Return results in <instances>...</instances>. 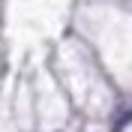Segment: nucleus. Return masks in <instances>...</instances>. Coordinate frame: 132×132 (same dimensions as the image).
I'll return each mask as SVG.
<instances>
[{
    "instance_id": "1",
    "label": "nucleus",
    "mask_w": 132,
    "mask_h": 132,
    "mask_svg": "<svg viewBox=\"0 0 132 132\" xmlns=\"http://www.w3.org/2000/svg\"><path fill=\"white\" fill-rule=\"evenodd\" d=\"M126 123H132V105H129V111H123L117 120H111V132H123Z\"/></svg>"
}]
</instances>
